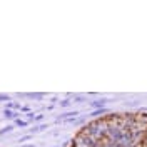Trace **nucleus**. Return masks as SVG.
<instances>
[{
  "label": "nucleus",
  "instance_id": "nucleus-1",
  "mask_svg": "<svg viewBox=\"0 0 147 147\" xmlns=\"http://www.w3.org/2000/svg\"><path fill=\"white\" fill-rule=\"evenodd\" d=\"M107 127H109L107 120H105V117H102V119H94L90 122H87L80 130H84L85 134H89L95 140H104L105 136H107Z\"/></svg>",
  "mask_w": 147,
  "mask_h": 147
},
{
  "label": "nucleus",
  "instance_id": "nucleus-2",
  "mask_svg": "<svg viewBox=\"0 0 147 147\" xmlns=\"http://www.w3.org/2000/svg\"><path fill=\"white\" fill-rule=\"evenodd\" d=\"M100 146V140H95L92 139L89 134H85L84 130H79L77 136L72 140V147H99Z\"/></svg>",
  "mask_w": 147,
  "mask_h": 147
},
{
  "label": "nucleus",
  "instance_id": "nucleus-3",
  "mask_svg": "<svg viewBox=\"0 0 147 147\" xmlns=\"http://www.w3.org/2000/svg\"><path fill=\"white\" fill-rule=\"evenodd\" d=\"M124 132H125V130H122V129H120L119 125L109 124V127H107V136H105V139H107V140H110V142H117V144H119L120 139H122V136H124Z\"/></svg>",
  "mask_w": 147,
  "mask_h": 147
},
{
  "label": "nucleus",
  "instance_id": "nucleus-4",
  "mask_svg": "<svg viewBox=\"0 0 147 147\" xmlns=\"http://www.w3.org/2000/svg\"><path fill=\"white\" fill-rule=\"evenodd\" d=\"M79 115V110H70V112H64V114H60L57 119H55V122H65V120L69 119H74V117H77Z\"/></svg>",
  "mask_w": 147,
  "mask_h": 147
},
{
  "label": "nucleus",
  "instance_id": "nucleus-5",
  "mask_svg": "<svg viewBox=\"0 0 147 147\" xmlns=\"http://www.w3.org/2000/svg\"><path fill=\"white\" fill-rule=\"evenodd\" d=\"M107 99H99V100H94V102H90V107L94 110L95 109H104V107H105V105H107Z\"/></svg>",
  "mask_w": 147,
  "mask_h": 147
},
{
  "label": "nucleus",
  "instance_id": "nucleus-6",
  "mask_svg": "<svg viewBox=\"0 0 147 147\" xmlns=\"http://www.w3.org/2000/svg\"><path fill=\"white\" fill-rule=\"evenodd\" d=\"M107 112H109V109H107V107H104V109H95V110H92L90 115H92V117H97V119H102V117H104Z\"/></svg>",
  "mask_w": 147,
  "mask_h": 147
},
{
  "label": "nucleus",
  "instance_id": "nucleus-7",
  "mask_svg": "<svg viewBox=\"0 0 147 147\" xmlns=\"http://www.w3.org/2000/svg\"><path fill=\"white\" fill-rule=\"evenodd\" d=\"M45 129H49V125H47V124H40V125H34V127L30 129V134H37V132H42V130H45Z\"/></svg>",
  "mask_w": 147,
  "mask_h": 147
},
{
  "label": "nucleus",
  "instance_id": "nucleus-8",
  "mask_svg": "<svg viewBox=\"0 0 147 147\" xmlns=\"http://www.w3.org/2000/svg\"><path fill=\"white\" fill-rule=\"evenodd\" d=\"M59 105H60L62 109H67V107H70V105H72V100H70V97H67V99H62V100L59 102Z\"/></svg>",
  "mask_w": 147,
  "mask_h": 147
},
{
  "label": "nucleus",
  "instance_id": "nucleus-9",
  "mask_svg": "<svg viewBox=\"0 0 147 147\" xmlns=\"http://www.w3.org/2000/svg\"><path fill=\"white\" fill-rule=\"evenodd\" d=\"M3 115H5V117H7V119H15L17 120V112H12V110H9V109H5L3 110Z\"/></svg>",
  "mask_w": 147,
  "mask_h": 147
},
{
  "label": "nucleus",
  "instance_id": "nucleus-10",
  "mask_svg": "<svg viewBox=\"0 0 147 147\" xmlns=\"http://www.w3.org/2000/svg\"><path fill=\"white\" fill-rule=\"evenodd\" d=\"M25 95L30 97V99H37V100H42L45 97V94H25Z\"/></svg>",
  "mask_w": 147,
  "mask_h": 147
},
{
  "label": "nucleus",
  "instance_id": "nucleus-11",
  "mask_svg": "<svg viewBox=\"0 0 147 147\" xmlns=\"http://www.w3.org/2000/svg\"><path fill=\"white\" fill-rule=\"evenodd\" d=\"M85 100H87L85 95H74V102H75V104H84Z\"/></svg>",
  "mask_w": 147,
  "mask_h": 147
},
{
  "label": "nucleus",
  "instance_id": "nucleus-12",
  "mask_svg": "<svg viewBox=\"0 0 147 147\" xmlns=\"http://www.w3.org/2000/svg\"><path fill=\"white\" fill-rule=\"evenodd\" d=\"M28 124H30L28 120H22V119H17V120H15V125H17V127H27Z\"/></svg>",
  "mask_w": 147,
  "mask_h": 147
},
{
  "label": "nucleus",
  "instance_id": "nucleus-13",
  "mask_svg": "<svg viewBox=\"0 0 147 147\" xmlns=\"http://www.w3.org/2000/svg\"><path fill=\"white\" fill-rule=\"evenodd\" d=\"M13 130V125H7V127H3L0 130V136H3V134H7V132H12Z\"/></svg>",
  "mask_w": 147,
  "mask_h": 147
},
{
  "label": "nucleus",
  "instance_id": "nucleus-14",
  "mask_svg": "<svg viewBox=\"0 0 147 147\" xmlns=\"http://www.w3.org/2000/svg\"><path fill=\"white\" fill-rule=\"evenodd\" d=\"M35 115H37V114H34V112H28V114H27V120H28V122H34Z\"/></svg>",
  "mask_w": 147,
  "mask_h": 147
},
{
  "label": "nucleus",
  "instance_id": "nucleus-15",
  "mask_svg": "<svg viewBox=\"0 0 147 147\" xmlns=\"http://www.w3.org/2000/svg\"><path fill=\"white\" fill-rule=\"evenodd\" d=\"M40 120H44V115H42V114H37L35 119H34V122H40Z\"/></svg>",
  "mask_w": 147,
  "mask_h": 147
},
{
  "label": "nucleus",
  "instance_id": "nucleus-16",
  "mask_svg": "<svg viewBox=\"0 0 147 147\" xmlns=\"http://www.w3.org/2000/svg\"><path fill=\"white\" fill-rule=\"evenodd\" d=\"M28 139H32V136L28 134V136H24V137H20V142H27Z\"/></svg>",
  "mask_w": 147,
  "mask_h": 147
},
{
  "label": "nucleus",
  "instance_id": "nucleus-17",
  "mask_svg": "<svg viewBox=\"0 0 147 147\" xmlns=\"http://www.w3.org/2000/svg\"><path fill=\"white\" fill-rule=\"evenodd\" d=\"M0 100H9V95H3V94H0Z\"/></svg>",
  "mask_w": 147,
  "mask_h": 147
},
{
  "label": "nucleus",
  "instance_id": "nucleus-18",
  "mask_svg": "<svg viewBox=\"0 0 147 147\" xmlns=\"http://www.w3.org/2000/svg\"><path fill=\"white\" fill-rule=\"evenodd\" d=\"M142 144H144V146H147V132L144 134V140H142Z\"/></svg>",
  "mask_w": 147,
  "mask_h": 147
},
{
  "label": "nucleus",
  "instance_id": "nucleus-19",
  "mask_svg": "<svg viewBox=\"0 0 147 147\" xmlns=\"http://www.w3.org/2000/svg\"><path fill=\"white\" fill-rule=\"evenodd\" d=\"M22 147H34L32 144H25V146H22Z\"/></svg>",
  "mask_w": 147,
  "mask_h": 147
}]
</instances>
